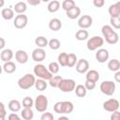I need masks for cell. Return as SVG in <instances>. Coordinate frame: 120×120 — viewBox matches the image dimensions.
<instances>
[{"label": "cell", "mask_w": 120, "mask_h": 120, "mask_svg": "<svg viewBox=\"0 0 120 120\" xmlns=\"http://www.w3.org/2000/svg\"><path fill=\"white\" fill-rule=\"evenodd\" d=\"M101 33H102L106 42L109 44H115L119 40L118 34L112 29V27L111 25H108V24L103 25L101 28Z\"/></svg>", "instance_id": "obj_1"}, {"label": "cell", "mask_w": 120, "mask_h": 120, "mask_svg": "<svg viewBox=\"0 0 120 120\" xmlns=\"http://www.w3.org/2000/svg\"><path fill=\"white\" fill-rule=\"evenodd\" d=\"M35 82H36V79L35 76L32 74H25L24 76L21 77L18 80V85L22 90H27L31 88L33 85H35Z\"/></svg>", "instance_id": "obj_2"}, {"label": "cell", "mask_w": 120, "mask_h": 120, "mask_svg": "<svg viewBox=\"0 0 120 120\" xmlns=\"http://www.w3.org/2000/svg\"><path fill=\"white\" fill-rule=\"evenodd\" d=\"M34 74L38 76L40 79H44L46 81H49L52 77V73L42 64H38L34 67Z\"/></svg>", "instance_id": "obj_3"}, {"label": "cell", "mask_w": 120, "mask_h": 120, "mask_svg": "<svg viewBox=\"0 0 120 120\" xmlns=\"http://www.w3.org/2000/svg\"><path fill=\"white\" fill-rule=\"evenodd\" d=\"M48 98L46 96L44 95H38L36 99H35V103H34V106L36 108V110L39 112H44L47 108H48Z\"/></svg>", "instance_id": "obj_4"}, {"label": "cell", "mask_w": 120, "mask_h": 120, "mask_svg": "<svg viewBox=\"0 0 120 120\" xmlns=\"http://www.w3.org/2000/svg\"><path fill=\"white\" fill-rule=\"evenodd\" d=\"M103 43H104L103 38H101L99 36H94L87 40L86 46L89 51H95V50L100 48L103 45Z\"/></svg>", "instance_id": "obj_5"}, {"label": "cell", "mask_w": 120, "mask_h": 120, "mask_svg": "<svg viewBox=\"0 0 120 120\" xmlns=\"http://www.w3.org/2000/svg\"><path fill=\"white\" fill-rule=\"evenodd\" d=\"M100 91L106 96H112L115 92V83L112 81H104L99 85Z\"/></svg>", "instance_id": "obj_6"}, {"label": "cell", "mask_w": 120, "mask_h": 120, "mask_svg": "<svg viewBox=\"0 0 120 120\" xmlns=\"http://www.w3.org/2000/svg\"><path fill=\"white\" fill-rule=\"evenodd\" d=\"M75 87H76V82L72 79H62L58 86V88L62 92H65V93L72 92L75 89Z\"/></svg>", "instance_id": "obj_7"}, {"label": "cell", "mask_w": 120, "mask_h": 120, "mask_svg": "<svg viewBox=\"0 0 120 120\" xmlns=\"http://www.w3.org/2000/svg\"><path fill=\"white\" fill-rule=\"evenodd\" d=\"M103 109L110 112L117 111L119 109V101L115 98H110L103 103Z\"/></svg>", "instance_id": "obj_8"}, {"label": "cell", "mask_w": 120, "mask_h": 120, "mask_svg": "<svg viewBox=\"0 0 120 120\" xmlns=\"http://www.w3.org/2000/svg\"><path fill=\"white\" fill-rule=\"evenodd\" d=\"M27 22H28V18H27L26 15H24L22 13V14H19V15H17L15 17L13 24H14V26L16 28L22 29V28H24L27 25Z\"/></svg>", "instance_id": "obj_9"}, {"label": "cell", "mask_w": 120, "mask_h": 120, "mask_svg": "<svg viewBox=\"0 0 120 120\" xmlns=\"http://www.w3.org/2000/svg\"><path fill=\"white\" fill-rule=\"evenodd\" d=\"M46 58V52L43 48H37L32 52V59L35 62H42Z\"/></svg>", "instance_id": "obj_10"}, {"label": "cell", "mask_w": 120, "mask_h": 120, "mask_svg": "<svg viewBox=\"0 0 120 120\" xmlns=\"http://www.w3.org/2000/svg\"><path fill=\"white\" fill-rule=\"evenodd\" d=\"M93 23V19L91 16L89 15H82L79 21H78V25L82 28V29H86L89 28Z\"/></svg>", "instance_id": "obj_11"}, {"label": "cell", "mask_w": 120, "mask_h": 120, "mask_svg": "<svg viewBox=\"0 0 120 120\" xmlns=\"http://www.w3.org/2000/svg\"><path fill=\"white\" fill-rule=\"evenodd\" d=\"M75 68H76L77 72L82 73H82H86L88 71V69H89V63H88V61L86 59L82 58V59L78 60Z\"/></svg>", "instance_id": "obj_12"}, {"label": "cell", "mask_w": 120, "mask_h": 120, "mask_svg": "<svg viewBox=\"0 0 120 120\" xmlns=\"http://www.w3.org/2000/svg\"><path fill=\"white\" fill-rule=\"evenodd\" d=\"M109 52L106 49H99L96 52V59L98 60V63H105L109 59Z\"/></svg>", "instance_id": "obj_13"}, {"label": "cell", "mask_w": 120, "mask_h": 120, "mask_svg": "<svg viewBox=\"0 0 120 120\" xmlns=\"http://www.w3.org/2000/svg\"><path fill=\"white\" fill-rule=\"evenodd\" d=\"M15 59L20 64H25L28 61V54H27V52L25 51L18 50L15 52Z\"/></svg>", "instance_id": "obj_14"}, {"label": "cell", "mask_w": 120, "mask_h": 120, "mask_svg": "<svg viewBox=\"0 0 120 120\" xmlns=\"http://www.w3.org/2000/svg\"><path fill=\"white\" fill-rule=\"evenodd\" d=\"M13 57V52L12 50L10 49H3L1 51V53H0V58L1 60L5 63V62H8V61H10Z\"/></svg>", "instance_id": "obj_15"}, {"label": "cell", "mask_w": 120, "mask_h": 120, "mask_svg": "<svg viewBox=\"0 0 120 120\" xmlns=\"http://www.w3.org/2000/svg\"><path fill=\"white\" fill-rule=\"evenodd\" d=\"M85 79L87 81H92V82H97L99 80V73L95 69H90V70H88L86 72Z\"/></svg>", "instance_id": "obj_16"}, {"label": "cell", "mask_w": 120, "mask_h": 120, "mask_svg": "<svg viewBox=\"0 0 120 120\" xmlns=\"http://www.w3.org/2000/svg\"><path fill=\"white\" fill-rule=\"evenodd\" d=\"M66 12H67L68 18H69L71 20H74V19L78 18L81 15V8L79 7H77V6H75L74 8H72L71 9H69V10H68Z\"/></svg>", "instance_id": "obj_17"}, {"label": "cell", "mask_w": 120, "mask_h": 120, "mask_svg": "<svg viewBox=\"0 0 120 120\" xmlns=\"http://www.w3.org/2000/svg\"><path fill=\"white\" fill-rule=\"evenodd\" d=\"M62 27V22L59 19L57 18H53L49 22V28L52 30V31H58L60 30Z\"/></svg>", "instance_id": "obj_18"}, {"label": "cell", "mask_w": 120, "mask_h": 120, "mask_svg": "<svg viewBox=\"0 0 120 120\" xmlns=\"http://www.w3.org/2000/svg\"><path fill=\"white\" fill-rule=\"evenodd\" d=\"M74 109V105L70 101H62V113L68 114L72 112Z\"/></svg>", "instance_id": "obj_19"}, {"label": "cell", "mask_w": 120, "mask_h": 120, "mask_svg": "<svg viewBox=\"0 0 120 120\" xmlns=\"http://www.w3.org/2000/svg\"><path fill=\"white\" fill-rule=\"evenodd\" d=\"M3 70L6 72V73H13L15 70H16V65L12 62V61H8V62H5L4 65H3Z\"/></svg>", "instance_id": "obj_20"}, {"label": "cell", "mask_w": 120, "mask_h": 120, "mask_svg": "<svg viewBox=\"0 0 120 120\" xmlns=\"http://www.w3.org/2000/svg\"><path fill=\"white\" fill-rule=\"evenodd\" d=\"M21 102L17 99H11L9 102H8V109L11 111V112H17L21 110Z\"/></svg>", "instance_id": "obj_21"}, {"label": "cell", "mask_w": 120, "mask_h": 120, "mask_svg": "<svg viewBox=\"0 0 120 120\" xmlns=\"http://www.w3.org/2000/svg\"><path fill=\"white\" fill-rule=\"evenodd\" d=\"M75 94L77 97L79 98H83L86 96V93H87V89L85 87V85H82V84H78L76 85L75 87Z\"/></svg>", "instance_id": "obj_22"}, {"label": "cell", "mask_w": 120, "mask_h": 120, "mask_svg": "<svg viewBox=\"0 0 120 120\" xmlns=\"http://www.w3.org/2000/svg\"><path fill=\"white\" fill-rule=\"evenodd\" d=\"M47 8H48V11L51 12V13L56 12V11L60 8V3H59V1H57V0H52V1H51V2L48 4Z\"/></svg>", "instance_id": "obj_23"}, {"label": "cell", "mask_w": 120, "mask_h": 120, "mask_svg": "<svg viewBox=\"0 0 120 120\" xmlns=\"http://www.w3.org/2000/svg\"><path fill=\"white\" fill-rule=\"evenodd\" d=\"M27 9V6L24 2H18L15 4L14 6V11L18 14H22L26 11Z\"/></svg>", "instance_id": "obj_24"}, {"label": "cell", "mask_w": 120, "mask_h": 120, "mask_svg": "<svg viewBox=\"0 0 120 120\" xmlns=\"http://www.w3.org/2000/svg\"><path fill=\"white\" fill-rule=\"evenodd\" d=\"M1 15H2L3 19L8 21V20H11L14 17V11L9 8H3L1 10Z\"/></svg>", "instance_id": "obj_25"}, {"label": "cell", "mask_w": 120, "mask_h": 120, "mask_svg": "<svg viewBox=\"0 0 120 120\" xmlns=\"http://www.w3.org/2000/svg\"><path fill=\"white\" fill-rule=\"evenodd\" d=\"M21 116L24 120H31L34 117V112H33V111H32L31 108H24L21 112Z\"/></svg>", "instance_id": "obj_26"}, {"label": "cell", "mask_w": 120, "mask_h": 120, "mask_svg": "<svg viewBox=\"0 0 120 120\" xmlns=\"http://www.w3.org/2000/svg\"><path fill=\"white\" fill-rule=\"evenodd\" d=\"M108 68L111 71H117L120 69V62L117 59H112L108 62Z\"/></svg>", "instance_id": "obj_27"}, {"label": "cell", "mask_w": 120, "mask_h": 120, "mask_svg": "<svg viewBox=\"0 0 120 120\" xmlns=\"http://www.w3.org/2000/svg\"><path fill=\"white\" fill-rule=\"evenodd\" d=\"M35 43H36V45H37L38 47H39V48H45L46 46H48L49 41H48V39H47L45 37L39 36V37L36 38Z\"/></svg>", "instance_id": "obj_28"}, {"label": "cell", "mask_w": 120, "mask_h": 120, "mask_svg": "<svg viewBox=\"0 0 120 120\" xmlns=\"http://www.w3.org/2000/svg\"><path fill=\"white\" fill-rule=\"evenodd\" d=\"M35 87L38 91H44L46 88H47V82H46V80L44 79H38L36 80V82H35Z\"/></svg>", "instance_id": "obj_29"}, {"label": "cell", "mask_w": 120, "mask_h": 120, "mask_svg": "<svg viewBox=\"0 0 120 120\" xmlns=\"http://www.w3.org/2000/svg\"><path fill=\"white\" fill-rule=\"evenodd\" d=\"M88 35H89V34H88V32H87L86 30L81 29V30H78V31L76 32L75 38H76V39H78V40H80V41H82V40L87 39Z\"/></svg>", "instance_id": "obj_30"}, {"label": "cell", "mask_w": 120, "mask_h": 120, "mask_svg": "<svg viewBox=\"0 0 120 120\" xmlns=\"http://www.w3.org/2000/svg\"><path fill=\"white\" fill-rule=\"evenodd\" d=\"M108 12H109V14L111 15V17H118V16H120V9H119V8L116 6V4L111 5V6L109 7Z\"/></svg>", "instance_id": "obj_31"}, {"label": "cell", "mask_w": 120, "mask_h": 120, "mask_svg": "<svg viewBox=\"0 0 120 120\" xmlns=\"http://www.w3.org/2000/svg\"><path fill=\"white\" fill-rule=\"evenodd\" d=\"M68 54L67 52H61L57 58L59 65L62 67H67L68 66Z\"/></svg>", "instance_id": "obj_32"}, {"label": "cell", "mask_w": 120, "mask_h": 120, "mask_svg": "<svg viewBox=\"0 0 120 120\" xmlns=\"http://www.w3.org/2000/svg\"><path fill=\"white\" fill-rule=\"evenodd\" d=\"M62 79H63V78H62L61 76H59V75L52 76V77L49 80V83H50V85H51L52 87L56 88V87H58V86H59L60 82L62 81Z\"/></svg>", "instance_id": "obj_33"}, {"label": "cell", "mask_w": 120, "mask_h": 120, "mask_svg": "<svg viewBox=\"0 0 120 120\" xmlns=\"http://www.w3.org/2000/svg\"><path fill=\"white\" fill-rule=\"evenodd\" d=\"M78 60H77V55L75 53H68V68H72L77 64Z\"/></svg>", "instance_id": "obj_34"}, {"label": "cell", "mask_w": 120, "mask_h": 120, "mask_svg": "<svg viewBox=\"0 0 120 120\" xmlns=\"http://www.w3.org/2000/svg\"><path fill=\"white\" fill-rule=\"evenodd\" d=\"M75 7V2L73 0H64L62 3V8L63 9H65L66 11L71 9L72 8Z\"/></svg>", "instance_id": "obj_35"}, {"label": "cell", "mask_w": 120, "mask_h": 120, "mask_svg": "<svg viewBox=\"0 0 120 120\" xmlns=\"http://www.w3.org/2000/svg\"><path fill=\"white\" fill-rule=\"evenodd\" d=\"M60 45H61V43H60V41L57 38H52V39H50L49 40V44H48V46L52 50H57V49H59L60 48Z\"/></svg>", "instance_id": "obj_36"}, {"label": "cell", "mask_w": 120, "mask_h": 120, "mask_svg": "<svg viewBox=\"0 0 120 120\" xmlns=\"http://www.w3.org/2000/svg\"><path fill=\"white\" fill-rule=\"evenodd\" d=\"M49 70L51 71V73L52 74H56L59 71V63L57 62H51L48 66Z\"/></svg>", "instance_id": "obj_37"}, {"label": "cell", "mask_w": 120, "mask_h": 120, "mask_svg": "<svg viewBox=\"0 0 120 120\" xmlns=\"http://www.w3.org/2000/svg\"><path fill=\"white\" fill-rule=\"evenodd\" d=\"M35 101L30 98V97H25L22 99V106L23 108H32L34 106Z\"/></svg>", "instance_id": "obj_38"}, {"label": "cell", "mask_w": 120, "mask_h": 120, "mask_svg": "<svg viewBox=\"0 0 120 120\" xmlns=\"http://www.w3.org/2000/svg\"><path fill=\"white\" fill-rule=\"evenodd\" d=\"M111 25L115 29H120V16L118 17H111L110 19Z\"/></svg>", "instance_id": "obj_39"}, {"label": "cell", "mask_w": 120, "mask_h": 120, "mask_svg": "<svg viewBox=\"0 0 120 120\" xmlns=\"http://www.w3.org/2000/svg\"><path fill=\"white\" fill-rule=\"evenodd\" d=\"M53 118H54V116L52 115V112H43L42 113V115L40 116V119L41 120H53Z\"/></svg>", "instance_id": "obj_40"}, {"label": "cell", "mask_w": 120, "mask_h": 120, "mask_svg": "<svg viewBox=\"0 0 120 120\" xmlns=\"http://www.w3.org/2000/svg\"><path fill=\"white\" fill-rule=\"evenodd\" d=\"M53 111L56 113H62V101H58L53 105Z\"/></svg>", "instance_id": "obj_41"}, {"label": "cell", "mask_w": 120, "mask_h": 120, "mask_svg": "<svg viewBox=\"0 0 120 120\" xmlns=\"http://www.w3.org/2000/svg\"><path fill=\"white\" fill-rule=\"evenodd\" d=\"M6 109H5V105L3 102H0V119L1 120H4L5 117H6Z\"/></svg>", "instance_id": "obj_42"}, {"label": "cell", "mask_w": 120, "mask_h": 120, "mask_svg": "<svg viewBox=\"0 0 120 120\" xmlns=\"http://www.w3.org/2000/svg\"><path fill=\"white\" fill-rule=\"evenodd\" d=\"M85 87L87 90H93L95 87H96V82H92V81H85V83H84Z\"/></svg>", "instance_id": "obj_43"}, {"label": "cell", "mask_w": 120, "mask_h": 120, "mask_svg": "<svg viewBox=\"0 0 120 120\" xmlns=\"http://www.w3.org/2000/svg\"><path fill=\"white\" fill-rule=\"evenodd\" d=\"M105 4V0H93V5L96 8H101Z\"/></svg>", "instance_id": "obj_44"}, {"label": "cell", "mask_w": 120, "mask_h": 120, "mask_svg": "<svg viewBox=\"0 0 120 120\" xmlns=\"http://www.w3.org/2000/svg\"><path fill=\"white\" fill-rule=\"evenodd\" d=\"M111 119L112 120H120V112H118V111L112 112V114L111 115Z\"/></svg>", "instance_id": "obj_45"}, {"label": "cell", "mask_w": 120, "mask_h": 120, "mask_svg": "<svg viewBox=\"0 0 120 120\" xmlns=\"http://www.w3.org/2000/svg\"><path fill=\"white\" fill-rule=\"evenodd\" d=\"M8 119H9V120H15V119H16V120H20V116H19L16 112H13L12 113H10V114L8 115Z\"/></svg>", "instance_id": "obj_46"}, {"label": "cell", "mask_w": 120, "mask_h": 120, "mask_svg": "<svg viewBox=\"0 0 120 120\" xmlns=\"http://www.w3.org/2000/svg\"><path fill=\"white\" fill-rule=\"evenodd\" d=\"M42 1L41 0H27V3L31 6H38L41 3Z\"/></svg>", "instance_id": "obj_47"}, {"label": "cell", "mask_w": 120, "mask_h": 120, "mask_svg": "<svg viewBox=\"0 0 120 120\" xmlns=\"http://www.w3.org/2000/svg\"><path fill=\"white\" fill-rule=\"evenodd\" d=\"M114 80H115V82L120 83V70L115 71V73H114Z\"/></svg>", "instance_id": "obj_48"}, {"label": "cell", "mask_w": 120, "mask_h": 120, "mask_svg": "<svg viewBox=\"0 0 120 120\" xmlns=\"http://www.w3.org/2000/svg\"><path fill=\"white\" fill-rule=\"evenodd\" d=\"M0 41H1V44H0V49L3 50L4 47H5V39L3 38H0Z\"/></svg>", "instance_id": "obj_49"}, {"label": "cell", "mask_w": 120, "mask_h": 120, "mask_svg": "<svg viewBox=\"0 0 120 120\" xmlns=\"http://www.w3.org/2000/svg\"><path fill=\"white\" fill-rule=\"evenodd\" d=\"M61 119H67V120H68V116H59L58 117V120H61Z\"/></svg>", "instance_id": "obj_50"}, {"label": "cell", "mask_w": 120, "mask_h": 120, "mask_svg": "<svg viewBox=\"0 0 120 120\" xmlns=\"http://www.w3.org/2000/svg\"><path fill=\"white\" fill-rule=\"evenodd\" d=\"M115 4H116V6H117V7L119 8V9H120V1H117V2L115 3Z\"/></svg>", "instance_id": "obj_51"}, {"label": "cell", "mask_w": 120, "mask_h": 120, "mask_svg": "<svg viewBox=\"0 0 120 120\" xmlns=\"http://www.w3.org/2000/svg\"><path fill=\"white\" fill-rule=\"evenodd\" d=\"M1 1V7H3L4 6V0H0Z\"/></svg>", "instance_id": "obj_52"}, {"label": "cell", "mask_w": 120, "mask_h": 120, "mask_svg": "<svg viewBox=\"0 0 120 120\" xmlns=\"http://www.w3.org/2000/svg\"><path fill=\"white\" fill-rule=\"evenodd\" d=\"M41 1H42V2H49L50 0H41Z\"/></svg>", "instance_id": "obj_53"}, {"label": "cell", "mask_w": 120, "mask_h": 120, "mask_svg": "<svg viewBox=\"0 0 120 120\" xmlns=\"http://www.w3.org/2000/svg\"><path fill=\"white\" fill-rule=\"evenodd\" d=\"M116 1H120V0H116Z\"/></svg>", "instance_id": "obj_54"}]
</instances>
